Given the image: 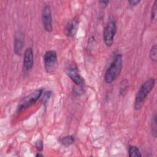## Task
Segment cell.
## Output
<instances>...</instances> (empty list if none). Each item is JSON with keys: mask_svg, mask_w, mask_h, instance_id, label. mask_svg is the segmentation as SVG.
I'll list each match as a JSON object with an SVG mask.
<instances>
[{"mask_svg": "<svg viewBox=\"0 0 157 157\" xmlns=\"http://www.w3.org/2000/svg\"><path fill=\"white\" fill-rule=\"evenodd\" d=\"M156 5H157V1H155L154 4H153V6L152 9H151V17H150V18H151V21L155 20V18H156V9H157Z\"/></svg>", "mask_w": 157, "mask_h": 157, "instance_id": "16", "label": "cell"}, {"mask_svg": "<svg viewBox=\"0 0 157 157\" xmlns=\"http://www.w3.org/2000/svg\"><path fill=\"white\" fill-rule=\"evenodd\" d=\"M150 128H151V135L156 137L157 135V124H156V114L155 113L152 117L151 124H150Z\"/></svg>", "mask_w": 157, "mask_h": 157, "instance_id": "14", "label": "cell"}, {"mask_svg": "<svg viewBox=\"0 0 157 157\" xmlns=\"http://www.w3.org/2000/svg\"><path fill=\"white\" fill-rule=\"evenodd\" d=\"M50 94H51V93L50 91H47L46 92L44 93V95L43 96V98L42 99L44 104H45L48 101V100L50 97Z\"/></svg>", "mask_w": 157, "mask_h": 157, "instance_id": "18", "label": "cell"}, {"mask_svg": "<svg viewBox=\"0 0 157 157\" xmlns=\"http://www.w3.org/2000/svg\"><path fill=\"white\" fill-rule=\"evenodd\" d=\"M66 75L74 83L73 87V93L75 96H80L85 91V84L83 78L80 75L79 71L76 64L69 63L65 67Z\"/></svg>", "mask_w": 157, "mask_h": 157, "instance_id": "1", "label": "cell"}, {"mask_svg": "<svg viewBox=\"0 0 157 157\" xmlns=\"http://www.w3.org/2000/svg\"><path fill=\"white\" fill-rule=\"evenodd\" d=\"M43 93V89H38L25 96L19 103L17 111L21 112L29 107L34 104L41 97Z\"/></svg>", "mask_w": 157, "mask_h": 157, "instance_id": "4", "label": "cell"}, {"mask_svg": "<svg viewBox=\"0 0 157 157\" xmlns=\"http://www.w3.org/2000/svg\"><path fill=\"white\" fill-rule=\"evenodd\" d=\"M155 85V79L153 77L148 78L141 85L135 97L134 104V107L135 110H139L142 107L147 96L153 89Z\"/></svg>", "mask_w": 157, "mask_h": 157, "instance_id": "2", "label": "cell"}, {"mask_svg": "<svg viewBox=\"0 0 157 157\" xmlns=\"http://www.w3.org/2000/svg\"><path fill=\"white\" fill-rule=\"evenodd\" d=\"M129 157H140L142 156L139 149L134 145H130L128 148Z\"/></svg>", "mask_w": 157, "mask_h": 157, "instance_id": "13", "label": "cell"}, {"mask_svg": "<svg viewBox=\"0 0 157 157\" xmlns=\"http://www.w3.org/2000/svg\"><path fill=\"white\" fill-rule=\"evenodd\" d=\"M129 87V81L127 79L122 80L120 82V85H119V92L120 95L122 96H124L128 91Z\"/></svg>", "mask_w": 157, "mask_h": 157, "instance_id": "11", "label": "cell"}, {"mask_svg": "<svg viewBox=\"0 0 157 157\" xmlns=\"http://www.w3.org/2000/svg\"><path fill=\"white\" fill-rule=\"evenodd\" d=\"M117 33V25L115 20H110L106 25L104 33L103 38L105 44L107 47H110L112 45L115 34Z\"/></svg>", "mask_w": 157, "mask_h": 157, "instance_id": "5", "label": "cell"}, {"mask_svg": "<svg viewBox=\"0 0 157 157\" xmlns=\"http://www.w3.org/2000/svg\"><path fill=\"white\" fill-rule=\"evenodd\" d=\"M35 146L37 151H41L44 148V143L42 140H38L35 143Z\"/></svg>", "mask_w": 157, "mask_h": 157, "instance_id": "17", "label": "cell"}, {"mask_svg": "<svg viewBox=\"0 0 157 157\" xmlns=\"http://www.w3.org/2000/svg\"><path fill=\"white\" fill-rule=\"evenodd\" d=\"M44 66L47 73L53 72L57 67L58 56L55 50H48L45 52L44 56Z\"/></svg>", "mask_w": 157, "mask_h": 157, "instance_id": "6", "label": "cell"}, {"mask_svg": "<svg viewBox=\"0 0 157 157\" xmlns=\"http://www.w3.org/2000/svg\"><path fill=\"white\" fill-rule=\"evenodd\" d=\"M44 155H42V154H40V153H37L36 155V157H38V156H43Z\"/></svg>", "mask_w": 157, "mask_h": 157, "instance_id": "21", "label": "cell"}, {"mask_svg": "<svg viewBox=\"0 0 157 157\" xmlns=\"http://www.w3.org/2000/svg\"><path fill=\"white\" fill-rule=\"evenodd\" d=\"M59 141L63 145L67 147L74 143L75 137L72 135H67L63 137H61Z\"/></svg>", "mask_w": 157, "mask_h": 157, "instance_id": "12", "label": "cell"}, {"mask_svg": "<svg viewBox=\"0 0 157 157\" xmlns=\"http://www.w3.org/2000/svg\"><path fill=\"white\" fill-rule=\"evenodd\" d=\"M79 25V18L77 16L73 17L66 24L64 28V33L68 37H73L75 36Z\"/></svg>", "mask_w": 157, "mask_h": 157, "instance_id": "8", "label": "cell"}, {"mask_svg": "<svg viewBox=\"0 0 157 157\" xmlns=\"http://www.w3.org/2000/svg\"><path fill=\"white\" fill-rule=\"evenodd\" d=\"M42 22L44 29L47 32L52 30V17L50 6H45L42 10Z\"/></svg>", "mask_w": 157, "mask_h": 157, "instance_id": "7", "label": "cell"}, {"mask_svg": "<svg viewBox=\"0 0 157 157\" xmlns=\"http://www.w3.org/2000/svg\"><path fill=\"white\" fill-rule=\"evenodd\" d=\"M34 65V53L31 47H28L26 49L23 57V69L25 71L31 70Z\"/></svg>", "mask_w": 157, "mask_h": 157, "instance_id": "9", "label": "cell"}, {"mask_svg": "<svg viewBox=\"0 0 157 157\" xmlns=\"http://www.w3.org/2000/svg\"><path fill=\"white\" fill-rule=\"evenodd\" d=\"M25 36L22 31H18L15 34L14 37V52L17 55H20L21 54L23 45H24Z\"/></svg>", "mask_w": 157, "mask_h": 157, "instance_id": "10", "label": "cell"}, {"mask_svg": "<svg viewBox=\"0 0 157 157\" xmlns=\"http://www.w3.org/2000/svg\"><path fill=\"white\" fill-rule=\"evenodd\" d=\"M99 3L101 4V6H103V7H105L107 6V5L109 4V1H100Z\"/></svg>", "mask_w": 157, "mask_h": 157, "instance_id": "20", "label": "cell"}, {"mask_svg": "<svg viewBox=\"0 0 157 157\" xmlns=\"http://www.w3.org/2000/svg\"><path fill=\"white\" fill-rule=\"evenodd\" d=\"M123 67L122 55L120 53L117 54L110 66L105 71L104 80L107 83H111L119 76Z\"/></svg>", "mask_w": 157, "mask_h": 157, "instance_id": "3", "label": "cell"}, {"mask_svg": "<svg viewBox=\"0 0 157 157\" xmlns=\"http://www.w3.org/2000/svg\"><path fill=\"white\" fill-rule=\"evenodd\" d=\"M140 2V1H137V0H131V1H128L129 6L131 8L135 7L136 6L139 4Z\"/></svg>", "mask_w": 157, "mask_h": 157, "instance_id": "19", "label": "cell"}, {"mask_svg": "<svg viewBox=\"0 0 157 157\" xmlns=\"http://www.w3.org/2000/svg\"><path fill=\"white\" fill-rule=\"evenodd\" d=\"M149 57L153 63H156L157 60V45L155 44L153 45L150 50Z\"/></svg>", "mask_w": 157, "mask_h": 157, "instance_id": "15", "label": "cell"}]
</instances>
